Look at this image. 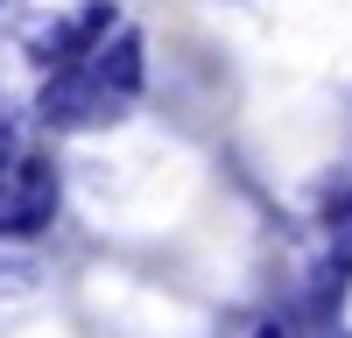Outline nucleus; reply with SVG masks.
Wrapping results in <instances>:
<instances>
[{
  "instance_id": "nucleus-1",
  "label": "nucleus",
  "mask_w": 352,
  "mask_h": 338,
  "mask_svg": "<svg viewBox=\"0 0 352 338\" xmlns=\"http://www.w3.org/2000/svg\"><path fill=\"white\" fill-rule=\"evenodd\" d=\"M56 169H50V155H8L0 162V240H36L43 225L56 218Z\"/></svg>"
},
{
  "instance_id": "nucleus-2",
  "label": "nucleus",
  "mask_w": 352,
  "mask_h": 338,
  "mask_svg": "<svg viewBox=\"0 0 352 338\" xmlns=\"http://www.w3.org/2000/svg\"><path fill=\"white\" fill-rule=\"evenodd\" d=\"M113 36V0H85V8H71V14H56V21H43L36 36H28V56L56 78V71H78L85 56H92L99 43Z\"/></svg>"
},
{
  "instance_id": "nucleus-3",
  "label": "nucleus",
  "mask_w": 352,
  "mask_h": 338,
  "mask_svg": "<svg viewBox=\"0 0 352 338\" xmlns=\"http://www.w3.org/2000/svg\"><path fill=\"white\" fill-rule=\"evenodd\" d=\"M85 71H92L106 92H120L127 106H134V92H141V78H148V56H141V36L134 28H113V36L85 56Z\"/></svg>"
},
{
  "instance_id": "nucleus-4",
  "label": "nucleus",
  "mask_w": 352,
  "mask_h": 338,
  "mask_svg": "<svg viewBox=\"0 0 352 338\" xmlns=\"http://www.w3.org/2000/svg\"><path fill=\"white\" fill-rule=\"evenodd\" d=\"M261 338H296V324H261Z\"/></svg>"
},
{
  "instance_id": "nucleus-5",
  "label": "nucleus",
  "mask_w": 352,
  "mask_h": 338,
  "mask_svg": "<svg viewBox=\"0 0 352 338\" xmlns=\"http://www.w3.org/2000/svg\"><path fill=\"white\" fill-rule=\"evenodd\" d=\"M14 8H21V0H0V21H8V14H14Z\"/></svg>"
}]
</instances>
